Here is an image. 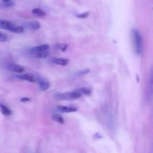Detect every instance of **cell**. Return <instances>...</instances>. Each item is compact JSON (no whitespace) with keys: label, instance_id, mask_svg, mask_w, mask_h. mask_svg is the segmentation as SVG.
<instances>
[{"label":"cell","instance_id":"cell-1","mask_svg":"<svg viewBox=\"0 0 153 153\" xmlns=\"http://www.w3.org/2000/svg\"><path fill=\"white\" fill-rule=\"evenodd\" d=\"M0 28L13 33H22L24 31L23 27L14 25L6 19H0Z\"/></svg>","mask_w":153,"mask_h":153},{"label":"cell","instance_id":"cell-2","mask_svg":"<svg viewBox=\"0 0 153 153\" xmlns=\"http://www.w3.org/2000/svg\"><path fill=\"white\" fill-rule=\"evenodd\" d=\"M132 38L134 51L137 55H140L142 52L143 43H142V37L140 35V31L137 29H132Z\"/></svg>","mask_w":153,"mask_h":153},{"label":"cell","instance_id":"cell-3","mask_svg":"<svg viewBox=\"0 0 153 153\" xmlns=\"http://www.w3.org/2000/svg\"><path fill=\"white\" fill-rule=\"evenodd\" d=\"M82 97L81 93L78 91H71V92L63 93V94H56L55 98L58 100H74L79 99Z\"/></svg>","mask_w":153,"mask_h":153},{"label":"cell","instance_id":"cell-4","mask_svg":"<svg viewBox=\"0 0 153 153\" xmlns=\"http://www.w3.org/2000/svg\"><path fill=\"white\" fill-rule=\"evenodd\" d=\"M7 69L8 70L11 72H14V73H22V72L25 70L23 67L20 65H18V64H8L7 66Z\"/></svg>","mask_w":153,"mask_h":153},{"label":"cell","instance_id":"cell-5","mask_svg":"<svg viewBox=\"0 0 153 153\" xmlns=\"http://www.w3.org/2000/svg\"><path fill=\"white\" fill-rule=\"evenodd\" d=\"M16 77L18 79H20V80H25L29 82H35L37 81V78L31 74L19 75V76H16Z\"/></svg>","mask_w":153,"mask_h":153},{"label":"cell","instance_id":"cell-6","mask_svg":"<svg viewBox=\"0 0 153 153\" xmlns=\"http://www.w3.org/2000/svg\"><path fill=\"white\" fill-rule=\"evenodd\" d=\"M49 46L48 44H41L32 48V49L30 50V52L33 54H36L39 52H42V51L49 50Z\"/></svg>","mask_w":153,"mask_h":153},{"label":"cell","instance_id":"cell-7","mask_svg":"<svg viewBox=\"0 0 153 153\" xmlns=\"http://www.w3.org/2000/svg\"><path fill=\"white\" fill-rule=\"evenodd\" d=\"M58 111L61 113H71V112H76L78 110L76 108L73 107H66V106H58L56 108Z\"/></svg>","mask_w":153,"mask_h":153},{"label":"cell","instance_id":"cell-8","mask_svg":"<svg viewBox=\"0 0 153 153\" xmlns=\"http://www.w3.org/2000/svg\"><path fill=\"white\" fill-rule=\"evenodd\" d=\"M52 62L54 63L55 64H57V65L66 66L68 64L69 61L67 59H64V58H54L52 59Z\"/></svg>","mask_w":153,"mask_h":153},{"label":"cell","instance_id":"cell-9","mask_svg":"<svg viewBox=\"0 0 153 153\" xmlns=\"http://www.w3.org/2000/svg\"><path fill=\"white\" fill-rule=\"evenodd\" d=\"M25 27L30 30H37L40 28V24L36 21H31L25 24Z\"/></svg>","mask_w":153,"mask_h":153},{"label":"cell","instance_id":"cell-10","mask_svg":"<svg viewBox=\"0 0 153 153\" xmlns=\"http://www.w3.org/2000/svg\"><path fill=\"white\" fill-rule=\"evenodd\" d=\"M0 111H1V114H4V116H10L12 114L11 110L10 108H8L6 105L1 104V103H0Z\"/></svg>","mask_w":153,"mask_h":153},{"label":"cell","instance_id":"cell-11","mask_svg":"<svg viewBox=\"0 0 153 153\" xmlns=\"http://www.w3.org/2000/svg\"><path fill=\"white\" fill-rule=\"evenodd\" d=\"M38 83H39L40 89L43 91H46V90L49 89V87H50V85H49V82H46V81L44 80H39Z\"/></svg>","mask_w":153,"mask_h":153},{"label":"cell","instance_id":"cell-12","mask_svg":"<svg viewBox=\"0 0 153 153\" xmlns=\"http://www.w3.org/2000/svg\"><path fill=\"white\" fill-rule=\"evenodd\" d=\"M52 118L54 121L58 123L63 124L64 123V118L62 117V116H61L60 114H53V116H52Z\"/></svg>","mask_w":153,"mask_h":153},{"label":"cell","instance_id":"cell-13","mask_svg":"<svg viewBox=\"0 0 153 153\" xmlns=\"http://www.w3.org/2000/svg\"><path fill=\"white\" fill-rule=\"evenodd\" d=\"M32 13H34V15L37 16H46V13L43 11V10L40 8H34L31 10Z\"/></svg>","mask_w":153,"mask_h":153},{"label":"cell","instance_id":"cell-14","mask_svg":"<svg viewBox=\"0 0 153 153\" xmlns=\"http://www.w3.org/2000/svg\"><path fill=\"white\" fill-rule=\"evenodd\" d=\"M37 58H45L49 55V52L48 50H45V51H42V52H39L35 54Z\"/></svg>","mask_w":153,"mask_h":153},{"label":"cell","instance_id":"cell-15","mask_svg":"<svg viewBox=\"0 0 153 153\" xmlns=\"http://www.w3.org/2000/svg\"><path fill=\"white\" fill-rule=\"evenodd\" d=\"M77 91H79V93H81V94H82H82H85V95H89V94H91V91L85 88H81V89L77 90Z\"/></svg>","mask_w":153,"mask_h":153},{"label":"cell","instance_id":"cell-16","mask_svg":"<svg viewBox=\"0 0 153 153\" xmlns=\"http://www.w3.org/2000/svg\"><path fill=\"white\" fill-rule=\"evenodd\" d=\"M3 3H4V6H10V5H13V2L12 1V0H2Z\"/></svg>","mask_w":153,"mask_h":153},{"label":"cell","instance_id":"cell-17","mask_svg":"<svg viewBox=\"0 0 153 153\" xmlns=\"http://www.w3.org/2000/svg\"><path fill=\"white\" fill-rule=\"evenodd\" d=\"M88 15H89V12H85V13H82V14H77L76 16L79 18H82V19H83V18L88 17Z\"/></svg>","mask_w":153,"mask_h":153},{"label":"cell","instance_id":"cell-18","mask_svg":"<svg viewBox=\"0 0 153 153\" xmlns=\"http://www.w3.org/2000/svg\"><path fill=\"white\" fill-rule=\"evenodd\" d=\"M7 40V36H6L5 34H2V33L0 32V41L4 42V41H6Z\"/></svg>","mask_w":153,"mask_h":153},{"label":"cell","instance_id":"cell-19","mask_svg":"<svg viewBox=\"0 0 153 153\" xmlns=\"http://www.w3.org/2000/svg\"><path fill=\"white\" fill-rule=\"evenodd\" d=\"M89 72H90L89 70H82V71L79 72V76H83V75L88 73Z\"/></svg>","mask_w":153,"mask_h":153},{"label":"cell","instance_id":"cell-20","mask_svg":"<svg viewBox=\"0 0 153 153\" xmlns=\"http://www.w3.org/2000/svg\"><path fill=\"white\" fill-rule=\"evenodd\" d=\"M67 45H62L61 46V50L63 51V52H64V51L66 50V49H67Z\"/></svg>","mask_w":153,"mask_h":153},{"label":"cell","instance_id":"cell-21","mask_svg":"<svg viewBox=\"0 0 153 153\" xmlns=\"http://www.w3.org/2000/svg\"><path fill=\"white\" fill-rule=\"evenodd\" d=\"M29 99H28V98H23V99H22V100H21V101L22 102H28V101H29Z\"/></svg>","mask_w":153,"mask_h":153}]
</instances>
